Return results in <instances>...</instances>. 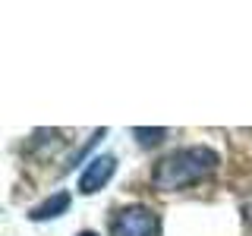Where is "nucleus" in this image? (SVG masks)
I'll list each match as a JSON object with an SVG mask.
<instances>
[{"label":"nucleus","mask_w":252,"mask_h":236,"mask_svg":"<svg viewBox=\"0 0 252 236\" xmlns=\"http://www.w3.org/2000/svg\"><path fill=\"white\" fill-rule=\"evenodd\" d=\"M220 164V154L208 145H189L180 151H170L167 157L155 164L152 170V186L161 192H177V189L195 186L208 173H215Z\"/></svg>","instance_id":"f257e3e1"},{"label":"nucleus","mask_w":252,"mask_h":236,"mask_svg":"<svg viewBox=\"0 0 252 236\" xmlns=\"http://www.w3.org/2000/svg\"><path fill=\"white\" fill-rule=\"evenodd\" d=\"M161 220L145 205H129L110 217V236H158Z\"/></svg>","instance_id":"f03ea898"},{"label":"nucleus","mask_w":252,"mask_h":236,"mask_svg":"<svg viewBox=\"0 0 252 236\" xmlns=\"http://www.w3.org/2000/svg\"><path fill=\"white\" fill-rule=\"evenodd\" d=\"M114 170H117V157H114V154H98V157H92V161L85 164L82 177H79V192H82V195H94L98 189H104V186L110 183Z\"/></svg>","instance_id":"7ed1b4c3"},{"label":"nucleus","mask_w":252,"mask_h":236,"mask_svg":"<svg viewBox=\"0 0 252 236\" xmlns=\"http://www.w3.org/2000/svg\"><path fill=\"white\" fill-rule=\"evenodd\" d=\"M69 202H73V195L69 192H54L51 199H44L41 205H35V208L29 211L32 220H51V217H60L63 211L69 208Z\"/></svg>","instance_id":"20e7f679"},{"label":"nucleus","mask_w":252,"mask_h":236,"mask_svg":"<svg viewBox=\"0 0 252 236\" xmlns=\"http://www.w3.org/2000/svg\"><path fill=\"white\" fill-rule=\"evenodd\" d=\"M132 136H139L142 145H158V142L167 136V129H132Z\"/></svg>","instance_id":"39448f33"},{"label":"nucleus","mask_w":252,"mask_h":236,"mask_svg":"<svg viewBox=\"0 0 252 236\" xmlns=\"http://www.w3.org/2000/svg\"><path fill=\"white\" fill-rule=\"evenodd\" d=\"M243 214H246V220L252 224V192L246 195V199H243Z\"/></svg>","instance_id":"423d86ee"},{"label":"nucleus","mask_w":252,"mask_h":236,"mask_svg":"<svg viewBox=\"0 0 252 236\" xmlns=\"http://www.w3.org/2000/svg\"><path fill=\"white\" fill-rule=\"evenodd\" d=\"M79 236H98V233H92V230H82V233H79Z\"/></svg>","instance_id":"0eeeda50"}]
</instances>
